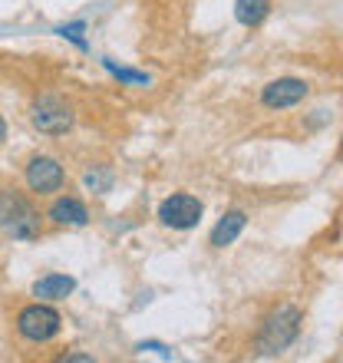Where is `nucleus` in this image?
Listing matches in <instances>:
<instances>
[{
	"instance_id": "obj_1",
	"label": "nucleus",
	"mask_w": 343,
	"mask_h": 363,
	"mask_svg": "<svg viewBox=\"0 0 343 363\" xmlns=\"http://www.w3.org/2000/svg\"><path fill=\"white\" fill-rule=\"evenodd\" d=\"M0 231L13 241H33L43 235L37 205L20 189H0Z\"/></svg>"
},
{
	"instance_id": "obj_2",
	"label": "nucleus",
	"mask_w": 343,
	"mask_h": 363,
	"mask_svg": "<svg viewBox=\"0 0 343 363\" xmlns=\"http://www.w3.org/2000/svg\"><path fill=\"white\" fill-rule=\"evenodd\" d=\"M300 324H304V314L297 311L294 304H277L271 314L264 317L261 324V334H257V354H284L287 347L297 340L300 334Z\"/></svg>"
},
{
	"instance_id": "obj_3",
	"label": "nucleus",
	"mask_w": 343,
	"mask_h": 363,
	"mask_svg": "<svg viewBox=\"0 0 343 363\" xmlns=\"http://www.w3.org/2000/svg\"><path fill=\"white\" fill-rule=\"evenodd\" d=\"M73 119H77V113H73V106L63 99V96L57 93H43L33 99V106H30V123H33V129L43 135H63L73 129Z\"/></svg>"
},
{
	"instance_id": "obj_4",
	"label": "nucleus",
	"mask_w": 343,
	"mask_h": 363,
	"mask_svg": "<svg viewBox=\"0 0 343 363\" xmlns=\"http://www.w3.org/2000/svg\"><path fill=\"white\" fill-rule=\"evenodd\" d=\"M60 327H63V317H60V311H53L47 301L27 304L17 314V334L23 337V340H30V344H50V340L60 334Z\"/></svg>"
},
{
	"instance_id": "obj_5",
	"label": "nucleus",
	"mask_w": 343,
	"mask_h": 363,
	"mask_svg": "<svg viewBox=\"0 0 343 363\" xmlns=\"http://www.w3.org/2000/svg\"><path fill=\"white\" fill-rule=\"evenodd\" d=\"M23 179H27V189L33 195H57L63 189V182H67V172L53 155H30Z\"/></svg>"
},
{
	"instance_id": "obj_6",
	"label": "nucleus",
	"mask_w": 343,
	"mask_h": 363,
	"mask_svg": "<svg viewBox=\"0 0 343 363\" xmlns=\"http://www.w3.org/2000/svg\"><path fill=\"white\" fill-rule=\"evenodd\" d=\"M201 201L189 191H175L169 199L159 205V221H162L165 228H175V231H189L195 228L201 221Z\"/></svg>"
},
{
	"instance_id": "obj_7",
	"label": "nucleus",
	"mask_w": 343,
	"mask_h": 363,
	"mask_svg": "<svg viewBox=\"0 0 343 363\" xmlns=\"http://www.w3.org/2000/svg\"><path fill=\"white\" fill-rule=\"evenodd\" d=\"M307 93H310V86H307L304 79H274V83H267L264 93H261V103L267 106V109H291V106H297L300 99H307Z\"/></svg>"
},
{
	"instance_id": "obj_8",
	"label": "nucleus",
	"mask_w": 343,
	"mask_h": 363,
	"mask_svg": "<svg viewBox=\"0 0 343 363\" xmlns=\"http://www.w3.org/2000/svg\"><path fill=\"white\" fill-rule=\"evenodd\" d=\"M47 218L57 228H83L86 221H89V208L79 199H73V195H60L47 208Z\"/></svg>"
},
{
	"instance_id": "obj_9",
	"label": "nucleus",
	"mask_w": 343,
	"mask_h": 363,
	"mask_svg": "<svg viewBox=\"0 0 343 363\" xmlns=\"http://www.w3.org/2000/svg\"><path fill=\"white\" fill-rule=\"evenodd\" d=\"M244 225H248V215L238 208L228 211V215H221L218 225L211 228V248H228V245H235L238 235L244 231Z\"/></svg>"
},
{
	"instance_id": "obj_10",
	"label": "nucleus",
	"mask_w": 343,
	"mask_h": 363,
	"mask_svg": "<svg viewBox=\"0 0 343 363\" xmlns=\"http://www.w3.org/2000/svg\"><path fill=\"white\" fill-rule=\"evenodd\" d=\"M73 291H77V281L69 274H43L33 284V297H40V301H63Z\"/></svg>"
},
{
	"instance_id": "obj_11",
	"label": "nucleus",
	"mask_w": 343,
	"mask_h": 363,
	"mask_svg": "<svg viewBox=\"0 0 343 363\" xmlns=\"http://www.w3.org/2000/svg\"><path fill=\"white\" fill-rule=\"evenodd\" d=\"M271 13V0H235V17L241 27H261Z\"/></svg>"
},
{
	"instance_id": "obj_12",
	"label": "nucleus",
	"mask_w": 343,
	"mask_h": 363,
	"mask_svg": "<svg viewBox=\"0 0 343 363\" xmlns=\"http://www.w3.org/2000/svg\"><path fill=\"white\" fill-rule=\"evenodd\" d=\"M86 185L93 191H106L113 185V172L106 165H93V169H86Z\"/></svg>"
},
{
	"instance_id": "obj_13",
	"label": "nucleus",
	"mask_w": 343,
	"mask_h": 363,
	"mask_svg": "<svg viewBox=\"0 0 343 363\" xmlns=\"http://www.w3.org/2000/svg\"><path fill=\"white\" fill-rule=\"evenodd\" d=\"M106 67H109V73H113V77L123 79V83H135V86H145V83H149V77H145V73H133V69H119V67L113 63V60H106Z\"/></svg>"
},
{
	"instance_id": "obj_14",
	"label": "nucleus",
	"mask_w": 343,
	"mask_h": 363,
	"mask_svg": "<svg viewBox=\"0 0 343 363\" xmlns=\"http://www.w3.org/2000/svg\"><path fill=\"white\" fill-rule=\"evenodd\" d=\"M60 33H63V37H69L73 43H77V47H86V40L79 37V33H83V23H69V27H60Z\"/></svg>"
},
{
	"instance_id": "obj_15",
	"label": "nucleus",
	"mask_w": 343,
	"mask_h": 363,
	"mask_svg": "<svg viewBox=\"0 0 343 363\" xmlns=\"http://www.w3.org/2000/svg\"><path fill=\"white\" fill-rule=\"evenodd\" d=\"M7 139V123H4V116H0V143Z\"/></svg>"
}]
</instances>
